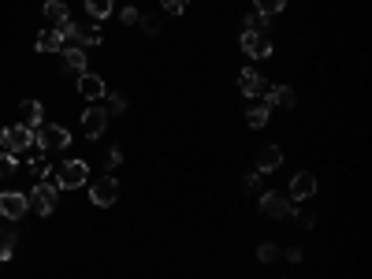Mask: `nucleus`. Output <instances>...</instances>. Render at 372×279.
<instances>
[{
  "instance_id": "1",
  "label": "nucleus",
  "mask_w": 372,
  "mask_h": 279,
  "mask_svg": "<svg viewBox=\"0 0 372 279\" xmlns=\"http://www.w3.org/2000/svg\"><path fill=\"white\" fill-rule=\"evenodd\" d=\"M34 145L42 149V153H64V149L71 145V131H67V127H56V123H42V127H34Z\"/></svg>"
},
{
  "instance_id": "2",
  "label": "nucleus",
  "mask_w": 372,
  "mask_h": 279,
  "mask_svg": "<svg viewBox=\"0 0 372 279\" xmlns=\"http://www.w3.org/2000/svg\"><path fill=\"white\" fill-rule=\"evenodd\" d=\"M257 208H260V216H268V220H283V216L294 213V201L279 190H268V194H260Z\"/></svg>"
},
{
  "instance_id": "3",
  "label": "nucleus",
  "mask_w": 372,
  "mask_h": 279,
  "mask_svg": "<svg viewBox=\"0 0 372 279\" xmlns=\"http://www.w3.org/2000/svg\"><path fill=\"white\" fill-rule=\"evenodd\" d=\"M56 190H60L56 183H48V179H42V183H37L34 190L26 194L30 208H34V213H42V216H53V208H56Z\"/></svg>"
},
{
  "instance_id": "4",
  "label": "nucleus",
  "mask_w": 372,
  "mask_h": 279,
  "mask_svg": "<svg viewBox=\"0 0 372 279\" xmlns=\"http://www.w3.org/2000/svg\"><path fill=\"white\" fill-rule=\"evenodd\" d=\"M0 142H4V153H12V156H26V149L34 145V131L23 123H15V127H8L4 134H0Z\"/></svg>"
},
{
  "instance_id": "5",
  "label": "nucleus",
  "mask_w": 372,
  "mask_h": 279,
  "mask_svg": "<svg viewBox=\"0 0 372 279\" xmlns=\"http://www.w3.org/2000/svg\"><path fill=\"white\" fill-rule=\"evenodd\" d=\"M86 179H89V164L86 161H67L56 172V186H60V190H78Z\"/></svg>"
},
{
  "instance_id": "6",
  "label": "nucleus",
  "mask_w": 372,
  "mask_h": 279,
  "mask_svg": "<svg viewBox=\"0 0 372 279\" xmlns=\"http://www.w3.org/2000/svg\"><path fill=\"white\" fill-rule=\"evenodd\" d=\"M116 197H119V183H116L112 175L97 179V183L89 186V201H94L97 208H112V205H116Z\"/></svg>"
},
{
  "instance_id": "7",
  "label": "nucleus",
  "mask_w": 372,
  "mask_h": 279,
  "mask_svg": "<svg viewBox=\"0 0 372 279\" xmlns=\"http://www.w3.org/2000/svg\"><path fill=\"white\" fill-rule=\"evenodd\" d=\"M26 208H30V201L19 190H4V194H0V216H8V220H23Z\"/></svg>"
},
{
  "instance_id": "8",
  "label": "nucleus",
  "mask_w": 372,
  "mask_h": 279,
  "mask_svg": "<svg viewBox=\"0 0 372 279\" xmlns=\"http://www.w3.org/2000/svg\"><path fill=\"white\" fill-rule=\"evenodd\" d=\"M317 175L313 172H298L294 179H290V201H309V197L317 194Z\"/></svg>"
},
{
  "instance_id": "9",
  "label": "nucleus",
  "mask_w": 372,
  "mask_h": 279,
  "mask_svg": "<svg viewBox=\"0 0 372 279\" xmlns=\"http://www.w3.org/2000/svg\"><path fill=\"white\" fill-rule=\"evenodd\" d=\"M238 45H242V53L246 56H272V42L268 37H260L257 30H242V37H238Z\"/></svg>"
},
{
  "instance_id": "10",
  "label": "nucleus",
  "mask_w": 372,
  "mask_h": 279,
  "mask_svg": "<svg viewBox=\"0 0 372 279\" xmlns=\"http://www.w3.org/2000/svg\"><path fill=\"white\" fill-rule=\"evenodd\" d=\"M78 93H82L86 101H100V97L108 93V86H105V78H100V75L82 71V75H78Z\"/></svg>"
},
{
  "instance_id": "11",
  "label": "nucleus",
  "mask_w": 372,
  "mask_h": 279,
  "mask_svg": "<svg viewBox=\"0 0 372 279\" xmlns=\"http://www.w3.org/2000/svg\"><path fill=\"white\" fill-rule=\"evenodd\" d=\"M105 127H108V112H105V108H86V112H82V134L86 138H100V134H105Z\"/></svg>"
},
{
  "instance_id": "12",
  "label": "nucleus",
  "mask_w": 372,
  "mask_h": 279,
  "mask_svg": "<svg viewBox=\"0 0 372 279\" xmlns=\"http://www.w3.org/2000/svg\"><path fill=\"white\" fill-rule=\"evenodd\" d=\"M294 101H298V97H294V89H290V86H268L265 89V105L268 108H294Z\"/></svg>"
},
{
  "instance_id": "13",
  "label": "nucleus",
  "mask_w": 372,
  "mask_h": 279,
  "mask_svg": "<svg viewBox=\"0 0 372 279\" xmlns=\"http://www.w3.org/2000/svg\"><path fill=\"white\" fill-rule=\"evenodd\" d=\"M279 164H283V149H279V145H265V149L257 153V172H260V175L276 172Z\"/></svg>"
},
{
  "instance_id": "14",
  "label": "nucleus",
  "mask_w": 372,
  "mask_h": 279,
  "mask_svg": "<svg viewBox=\"0 0 372 279\" xmlns=\"http://www.w3.org/2000/svg\"><path fill=\"white\" fill-rule=\"evenodd\" d=\"M238 86H242L246 97H265V89H268V82L254 71V67H246V71L238 75Z\"/></svg>"
},
{
  "instance_id": "15",
  "label": "nucleus",
  "mask_w": 372,
  "mask_h": 279,
  "mask_svg": "<svg viewBox=\"0 0 372 279\" xmlns=\"http://www.w3.org/2000/svg\"><path fill=\"white\" fill-rule=\"evenodd\" d=\"M105 42V34H100V26L97 23H86V26H75V37H71V45H78V48H94V45H100Z\"/></svg>"
},
{
  "instance_id": "16",
  "label": "nucleus",
  "mask_w": 372,
  "mask_h": 279,
  "mask_svg": "<svg viewBox=\"0 0 372 279\" xmlns=\"http://www.w3.org/2000/svg\"><path fill=\"white\" fill-rule=\"evenodd\" d=\"M42 12H45V19H48V26H64V23H71V8H67L64 0H48Z\"/></svg>"
},
{
  "instance_id": "17",
  "label": "nucleus",
  "mask_w": 372,
  "mask_h": 279,
  "mask_svg": "<svg viewBox=\"0 0 372 279\" xmlns=\"http://www.w3.org/2000/svg\"><path fill=\"white\" fill-rule=\"evenodd\" d=\"M42 112H45L42 101H23V105H19V123L34 131V127H42Z\"/></svg>"
},
{
  "instance_id": "18",
  "label": "nucleus",
  "mask_w": 372,
  "mask_h": 279,
  "mask_svg": "<svg viewBox=\"0 0 372 279\" xmlns=\"http://www.w3.org/2000/svg\"><path fill=\"white\" fill-rule=\"evenodd\" d=\"M60 48H64V34H60L56 26H48V30L37 34V53H60Z\"/></svg>"
},
{
  "instance_id": "19",
  "label": "nucleus",
  "mask_w": 372,
  "mask_h": 279,
  "mask_svg": "<svg viewBox=\"0 0 372 279\" xmlns=\"http://www.w3.org/2000/svg\"><path fill=\"white\" fill-rule=\"evenodd\" d=\"M60 53H64V64L71 67L75 75H82V71H86V48H78V45H64Z\"/></svg>"
},
{
  "instance_id": "20",
  "label": "nucleus",
  "mask_w": 372,
  "mask_h": 279,
  "mask_svg": "<svg viewBox=\"0 0 372 279\" xmlns=\"http://www.w3.org/2000/svg\"><path fill=\"white\" fill-rule=\"evenodd\" d=\"M268 116H272V108H268V105H254V108L246 112V123L254 127V131H260V127L268 123Z\"/></svg>"
},
{
  "instance_id": "21",
  "label": "nucleus",
  "mask_w": 372,
  "mask_h": 279,
  "mask_svg": "<svg viewBox=\"0 0 372 279\" xmlns=\"http://www.w3.org/2000/svg\"><path fill=\"white\" fill-rule=\"evenodd\" d=\"M86 12H89V19H108L112 15V0H86Z\"/></svg>"
},
{
  "instance_id": "22",
  "label": "nucleus",
  "mask_w": 372,
  "mask_h": 279,
  "mask_svg": "<svg viewBox=\"0 0 372 279\" xmlns=\"http://www.w3.org/2000/svg\"><path fill=\"white\" fill-rule=\"evenodd\" d=\"M246 30H257V34H268V15H260V12H249L246 19Z\"/></svg>"
},
{
  "instance_id": "23",
  "label": "nucleus",
  "mask_w": 372,
  "mask_h": 279,
  "mask_svg": "<svg viewBox=\"0 0 372 279\" xmlns=\"http://www.w3.org/2000/svg\"><path fill=\"white\" fill-rule=\"evenodd\" d=\"M257 261H260V264L279 261V246H276V242H260V246H257Z\"/></svg>"
},
{
  "instance_id": "24",
  "label": "nucleus",
  "mask_w": 372,
  "mask_h": 279,
  "mask_svg": "<svg viewBox=\"0 0 372 279\" xmlns=\"http://www.w3.org/2000/svg\"><path fill=\"white\" fill-rule=\"evenodd\" d=\"M12 253H15V235L0 231V261H12Z\"/></svg>"
},
{
  "instance_id": "25",
  "label": "nucleus",
  "mask_w": 372,
  "mask_h": 279,
  "mask_svg": "<svg viewBox=\"0 0 372 279\" xmlns=\"http://www.w3.org/2000/svg\"><path fill=\"white\" fill-rule=\"evenodd\" d=\"M254 4H257L260 15H279L287 8V0H254Z\"/></svg>"
},
{
  "instance_id": "26",
  "label": "nucleus",
  "mask_w": 372,
  "mask_h": 279,
  "mask_svg": "<svg viewBox=\"0 0 372 279\" xmlns=\"http://www.w3.org/2000/svg\"><path fill=\"white\" fill-rule=\"evenodd\" d=\"M105 97H108V112H112V116L127 112V97L123 93H105Z\"/></svg>"
},
{
  "instance_id": "27",
  "label": "nucleus",
  "mask_w": 372,
  "mask_h": 279,
  "mask_svg": "<svg viewBox=\"0 0 372 279\" xmlns=\"http://www.w3.org/2000/svg\"><path fill=\"white\" fill-rule=\"evenodd\" d=\"M138 23H142V30H145L149 37H157V34H160V19H153V15H142Z\"/></svg>"
},
{
  "instance_id": "28",
  "label": "nucleus",
  "mask_w": 372,
  "mask_h": 279,
  "mask_svg": "<svg viewBox=\"0 0 372 279\" xmlns=\"http://www.w3.org/2000/svg\"><path fill=\"white\" fill-rule=\"evenodd\" d=\"M12 172H15V156L12 153H0V179L12 175Z\"/></svg>"
},
{
  "instance_id": "29",
  "label": "nucleus",
  "mask_w": 372,
  "mask_h": 279,
  "mask_svg": "<svg viewBox=\"0 0 372 279\" xmlns=\"http://www.w3.org/2000/svg\"><path fill=\"white\" fill-rule=\"evenodd\" d=\"M123 164V149H108V156H105V168L112 172V168H119Z\"/></svg>"
},
{
  "instance_id": "30",
  "label": "nucleus",
  "mask_w": 372,
  "mask_h": 279,
  "mask_svg": "<svg viewBox=\"0 0 372 279\" xmlns=\"http://www.w3.org/2000/svg\"><path fill=\"white\" fill-rule=\"evenodd\" d=\"M160 4H164V12L179 15V12H186V4H190V0H160Z\"/></svg>"
},
{
  "instance_id": "31",
  "label": "nucleus",
  "mask_w": 372,
  "mask_h": 279,
  "mask_svg": "<svg viewBox=\"0 0 372 279\" xmlns=\"http://www.w3.org/2000/svg\"><path fill=\"white\" fill-rule=\"evenodd\" d=\"M242 190H246V194H257V190H260V175H246V179H242Z\"/></svg>"
},
{
  "instance_id": "32",
  "label": "nucleus",
  "mask_w": 372,
  "mask_h": 279,
  "mask_svg": "<svg viewBox=\"0 0 372 279\" xmlns=\"http://www.w3.org/2000/svg\"><path fill=\"white\" fill-rule=\"evenodd\" d=\"M138 19H142V15H138L134 8H123V12H119V23H127V26H130V23H138Z\"/></svg>"
},
{
  "instance_id": "33",
  "label": "nucleus",
  "mask_w": 372,
  "mask_h": 279,
  "mask_svg": "<svg viewBox=\"0 0 372 279\" xmlns=\"http://www.w3.org/2000/svg\"><path fill=\"white\" fill-rule=\"evenodd\" d=\"M30 172H34V175H45V172H48V164L42 161V156H34V161H30Z\"/></svg>"
},
{
  "instance_id": "34",
  "label": "nucleus",
  "mask_w": 372,
  "mask_h": 279,
  "mask_svg": "<svg viewBox=\"0 0 372 279\" xmlns=\"http://www.w3.org/2000/svg\"><path fill=\"white\" fill-rule=\"evenodd\" d=\"M287 261H290V264L301 261V250H298V246H294V250H287Z\"/></svg>"
}]
</instances>
